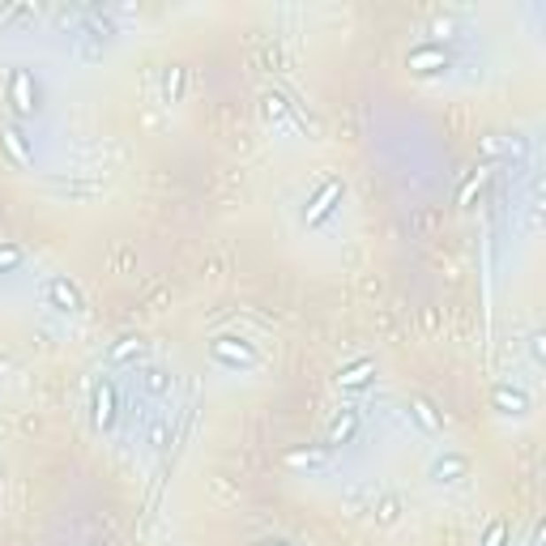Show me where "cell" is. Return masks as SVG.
<instances>
[{"label": "cell", "mask_w": 546, "mask_h": 546, "mask_svg": "<svg viewBox=\"0 0 546 546\" xmlns=\"http://www.w3.org/2000/svg\"><path fill=\"white\" fill-rule=\"evenodd\" d=\"M119 384L112 376H98L90 384V397H86V410H90V427L95 431H112L119 419Z\"/></svg>", "instance_id": "6da1fadb"}, {"label": "cell", "mask_w": 546, "mask_h": 546, "mask_svg": "<svg viewBox=\"0 0 546 546\" xmlns=\"http://www.w3.org/2000/svg\"><path fill=\"white\" fill-rule=\"evenodd\" d=\"M210 358H214L218 367H227V372H252V367H261V350L248 337H231V333L210 342Z\"/></svg>", "instance_id": "7a4b0ae2"}, {"label": "cell", "mask_w": 546, "mask_h": 546, "mask_svg": "<svg viewBox=\"0 0 546 546\" xmlns=\"http://www.w3.org/2000/svg\"><path fill=\"white\" fill-rule=\"evenodd\" d=\"M474 474V465H470V457L465 452H457V449H444V452H435V461L427 465V478H431V487H461L465 478Z\"/></svg>", "instance_id": "3957f363"}, {"label": "cell", "mask_w": 546, "mask_h": 546, "mask_svg": "<svg viewBox=\"0 0 546 546\" xmlns=\"http://www.w3.org/2000/svg\"><path fill=\"white\" fill-rule=\"evenodd\" d=\"M342 196H346V184L337 180V175H329V180H320V188L311 192V201L304 205V218H308V227H320L325 218L342 205Z\"/></svg>", "instance_id": "277c9868"}, {"label": "cell", "mask_w": 546, "mask_h": 546, "mask_svg": "<svg viewBox=\"0 0 546 546\" xmlns=\"http://www.w3.org/2000/svg\"><path fill=\"white\" fill-rule=\"evenodd\" d=\"M43 304H48L51 311H65V316H77V311L86 308L81 290H77L65 273H51V278H43Z\"/></svg>", "instance_id": "5b68a950"}, {"label": "cell", "mask_w": 546, "mask_h": 546, "mask_svg": "<svg viewBox=\"0 0 546 546\" xmlns=\"http://www.w3.org/2000/svg\"><path fill=\"white\" fill-rule=\"evenodd\" d=\"M137 384H142V393L154 405H166L171 393H175V376H171V367H163V363H145L142 372H137Z\"/></svg>", "instance_id": "8992f818"}, {"label": "cell", "mask_w": 546, "mask_h": 546, "mask_svg": "<svg viewBox=\"0 0 546 546\" xmlns=\"http://www.w3.org/2000/svg\"><path fill=\"white\" fill-rule=\"evenodd\" d=\"M491 405H496L504 419H525L529 410H534V397L525 393L521 384H508V381H499L496 388H491Z\"/></svg>", "instance_id": "52a82bcc"}, {"label": "cell", "mask_w": 546, "mask_h": 546, "mask_svg": "<svg viewBox=\"0 0 546 546\" xmlns=\"http://www.w3.org/2000/svg\"><path fill=\"white\" fill-rule=\"evenodd\" d=\"M405 414H410V423L423 431V435H431V440H444V414H440V410H435L423 393H414V397L405 402Z\"/></svg>", "instance_id": "ba28073f"}, {"label": "cell", "mask_w": 546, "mask_h": 546, "mask_svg": "<svg viewBox=\"0 0 546 546\" xmlns=\"http://www.w3.org/2000/svg\"><path fill=\"white\" fill-rule=\"evenodd\" d=\"M9 103H13L18 116H35L39 112V90H35V77L26 69H18L9 77Z\"/></svg>", "instance_id": "9c48e42d"}, {"label": "cell", "mask_w": 546, "mask_h": 546, "mask_svg": "<svg viewBox=\"0 0 546 546\" xmlns=\"http://www.w3.org/2000/svg\"><path fill=\"white\" fill-rule=\"evenodd\" d=\"M358 431H363V414L358 410H342L337 419L329 423V435H325V449H342V444H355L358 440Z\"/></svg>", "instance_id": "30bf717a"}, {"label": "cell", "mask_w": 546, "mask_h": 546, "mask_svg": "<svg viewBox=\"0 0 546 546\" xmlns=\"http://www.w3.org/2000/svg\"><path fill=\"white\" fill-rule=\"evenodd\" d=\"M372 376H376V358H355V363H346L342 372H337V384L342 388H367L372 384Z\"/></svg>", "instance_id": "8fae6325"}, {"label": "cell", "mask_w": 546, "mask_h": 546, "mask_svg": "<svg viewBox=\"0 0 546 546\" xmlns=\"http://www.w3.org/2000/svg\"><path fill=\"white\" fill-rule=\"evenodd\" d=\"M142 444L150 452H163L166 444H171V414H166V410L150 414V423H145V431H142Z\"/></svg>", "instance_id": "7c38bea8"}, {"label": "cell", "mask_w": 546, "mask_h": 546, "mask_svg": "<svg viewBox=\"0 0 546 546\" xmlns=\"http://www.w3.org/2000/svg\"><path fill=\"white\" fill-rule=\"evenodd\" d=\"M107 358H112L116 367H137V363L145 358V342L142 337H119L116 346L107 350Z\"/></svg>", "instance_id": "4fadbf2b"}, {"label": "cell", "mask_w": 546, "mask_h": 546, "mask_svg": "<svg viewBox=\"0 0 546 546\" xmlns=\"http://www.w3.org/2000/svg\"><path fill=\"white\" fill-rule=\"evenodd\" d=\"M0 145L9 150V158H13L18 166H30V163H35V150L26 145V137H22V128H18V124H9V128L0 133Z\"/></svg>", "instance_id": "5bb4252c"}, {"label": "cell", "mask_w": 546, "mask_h": 546, "mask_svg": "<svg viewBox=\"0 0 546 546\" xmlns=\"http://www.w3.org/2000/svg\"><path fill=\"white\" fill-rule=\"evenodd\" d=\"M372 512H376V525H397L402 521V496H376Z\"/></svg>", "instance_id": "9a60e30c"}, {"label": "cell", "mask_w": 546, "mask_h": 546, "mask_svg": "<svg viewBox=\"0 0 546 546\" xmlns=\"http://www.w3.org/2000/svg\"><path fill=\"white\" fill-rule=\"evenodd\" d=\"M410 65L423 73V65H435V69H449V51L440 48V43H427V48H419V51H410ZM431 69V73H435Z\"/></svg>", "instance_id": "2e32d148"}, {"label": "cell", "mask_w": 546, "mask_h": 546, "mask_svg": "<svg viewBox=\"0 0 546 546\" xmlns=\"http://www.w3.org/2000/svg\"><path fill=\"white\" fill-rule=\"evenodd\" d=\"M329 452L333 449H325V444H320V449H295L290 457H286V461H290V465H308V470H320V465L329 461Z\"/></svg>", "instance_id": "e0dca14e"}, {"label": "cell", "mask_w": 546, "mask_h": 546, "mask_svg": "<svg viewBox=\"0 0 546 546\" xmlns=\"http://www.w3.org/2000/svg\"><path fill=\"white\" fill-rule=\"evenodd\" d=\"M22 248L18 243H0V273H18L22 269Z\"/></svg>", "instance_id": "ac0fdd59"}, {"label": "cell", "mask_w": 546, "mask_h": 546, "mask_svg": "<svg viewBox=\"0 0 546 546\" xmlns=\"http://www.w3.org/2000/svg\"><path fill=\"white\" fill-rule=\"evenodd\" d=\"M478 546H508V521H491L487 529H482V538H478Z\"/></svg>", "instance_id": "d6986e66"}, {"label": "cell", "mask_w": 546, "mask_h": 546, "mask_svg": "<svg viewBox=\"0 0 546 546\" xmlns=\"http://www.w3.org/2000/svg\"><path fill=\"white\" fill-rule=\"evenodd\" d=\"M265 116H269V119H286V116H290V103H286L282 95H269V98H265Z\"/></svg>", "instance_id": "ffe728a7"}, {"label": "cell", "mask_w": 546, "mask_h": 546, "mask_svg": "<svg viewBox=\"0 0 546 546\" xmlns=\"http://www.w3.org/2000/svg\"><path fill=\"white\" fill-rule=\"evenodd\" d=\"M180 90H184V73L175 69V73H166L163 77V95H166V103H171V98L180 95Z\"/></svg>", "instance_id": "44dd1931"}, {"label": "cell", "mask_w": 546, "mask_h": 546, "mask_svg": "<svg viewBox=\"0 0 546 546\" xmlns=\"http://www.w3.org/2000/svg\"><path fill=\"white\" fill-rule=\"evenodd\" d=\"M529 355H534V363H542V333L529 337Z\"/></svg>", "instance_id": "7402d4cb"}, {"label": "cell", "mask_w": 546, "mask_h": 546, "mask_svg": "<svg viewBox=\"0 0 546 546\" xmlns=\"http://www.w3.org/2000/svg\"><path fill=\"white\" fill-rule=\"evenodd\" d=\"M261 546H290V542H261Z\"/></svg>", "instance_id": "603a6c76"}]
</instances>
